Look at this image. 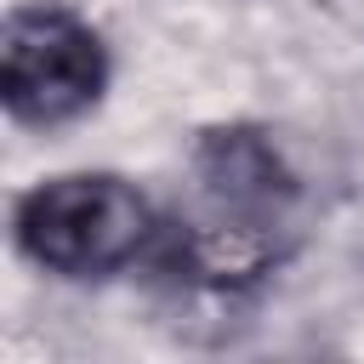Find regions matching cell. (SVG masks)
Here are the masks:
<instances>
[{"label":"cell","mask_w":364,"mask_h":364,"mask_svg":"<svg viewBox=\"0 0 364 364\" xmlns=\"http://www.w3.org/2000/svg\"><path fill=\"white\" fill-rule=\"evenodd\" d=\"M296 182L256 131H210L193 154V210L176 222V262L193 279L239 284L279 256Z\"/></svg>","instance_id":"cell-1"},{"label":"cell","mask_w":364,"mask_h":364,"mask_svg":"<svg viewBox=\"0 0 364 364\" xmlns=\"http://www.w3.org/2000/svg\"><path fill=\"white\" fill-rule=\"evenodd\" d=\"M17 239L40 267L97 279L148 250L154 210L119 176H57L17 205Z\"/></svg>","instance_id":"cell-2"},{"label":"cell","mask_w":364,"mask_h":364,"mask_svg":"<svg viewBox=\"0 0 364 364\" xmlns=\"http://www.w3.org/2000/svg\"><path fill=\"white\" fill-rule=\"evenodd\" d=\"M102 40L57 6H23L6 17L0 46V91L11 119L23 125H63L102 91Z\"/></svg>","instance_id":"cell-3"}]
</instances>
